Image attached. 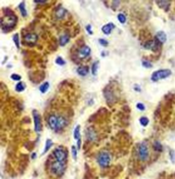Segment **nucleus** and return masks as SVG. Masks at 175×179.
<instances>
[{"label":"nucleus","instance_id":"nucleus-22","mask_svg":"<svg viewBox=\"0 0 175 179\" xmlns=\"http://www.w3.org/2000/svg\"><path fill=\"white\" fill-rule=\"evenodd\" d=\"M98 61H94L93 63V65H92V66H91V72H92V75H94L95 76L96 74H97V69H98Z\"/></svg>","mask_w":175,"mask_h":179},{"label":"nucleus","instance_id":"nucleus-32","mask_svg":"<svg viewBox=\"0 0 175 179\" xmlns=\"http://www.w3.org/2000/svg\"><path fill=\"white\" fill-rule=\"evenodd\" d=\"M136 107L139 111H144L146 110V107H144V104H141V102H138V104H136Z\"/></svg>","mask_w":175,"mask_h":179},{"label":"nucleus","instance_id":"nucleus-3","mask_svg":"<svg viewBox=\"0 0 175 179\" xmlns=\"http://www.w3.org/2000/svg\"><path fill=\"white\" fill-rule=\"evenodd\" d=\"M66 168H67V164H66V163L59 162V161L55 160L54 162L51 164L50 170H51V172L54 174L55 176H56V177H59V176L63 175L64 172L66 171Z\"/></svg>","mask_w":175,"mask_h":179},{"label":"nucleus","instance_id":"nucleus-29","mask_svg":"<svg viewBox=\"0 0 175 179\" xmlns=\"http://www.w3.org/2000/svg\"><path fill=\"white\" fill-rule=\"evenodd\" d=\"M72 156H73V159L74 160H77V148H76V145H72Z\"/></svg>","mask_w":175,"mask_h":179},{"label":"nucleus","instance_id":"nucleus-12","mask_svg":"<svg viewBox=\"0 0 175 179\" xmlns=\"http://www.w3.org/2000/svg\"><path fill=\"white\" fill-rule=\"evenodd\" d=\"M113 29H115V25L113 24V23H110V24H107L105 25V26H103L101 31H103V33L105 34V35H110Z\"/></svg>","mask_w":175,"mask_h":179},{"label":"nucleus","instance_id":"nucleus-5","mask_svg":"<svg viewBox=\"0 0 175 179\" xmlns=\"http://www.w3.org/2000/svg\"><path fill=\"white\" fill-rule=\"evenodd\" d=\"M53 156L54 159L59 162L67 163V159H68V153L61 148H57L53 151Z\"/></svg>","mask_w":175,"mask_h":179},{"label":"nucleus","instance_id":"nucleus-15","mask_svg":"<svg viewBox=\"0 0 175 179\" xmlns=\"http://www.w3.org/2000/svg\"><path fill=\"white\" fill-rule=\"evenodd\" d=\"M166 39H167V36H166L165 32L160 31V32H158V33H157V35H156V40H158L159 42L164 43L165 41H166Z\"/></svg>","mask_w":175,"mask_h":179},{"label":"nucleus","instance_id":"nucleus-14","mask_svg":"<svg viewBox=\"0 0 175 179\" xmlns=\"http://www.w3.org/2000/svg\"><path fill=\"white\" fill-rule=\"evenodd\" d=\"M77 73H78V75L82 76V77H85V76H87V74H88V68H87V66H78Z\"/></svg>","mask_w":175,"mask_h":179},{"label":"nucleus","instance_id":"nucleus-38","mask_svg":"<svg viewBox=\"0 0 175 179\" xmlns=\"http://www.w3.org/2000/svg\"><path fill=\"white\" fill-rule=\"evenodd\" d=\"M105 54H107V52H105V51H103V52H101V56H103V57H105Z\"/></svg>","mask_w":175,"mask_h":179},{"label":"nucleus","instance_id":"nucleus-9","mask_svg":"<svg viewBox=\"0 0 175 179\" xmlns=\"http://www.w3.org/2000/svg\"><path fill=\"white\" fill-rule=\"evenodd\" d=\"M37 39H38V37H37L36 34H28L27 36H25V43L28 45H34L35 43L37 42Z\"/></svg>","mask_w":175,"mask_h":179},{"label":"nucleus","instance_id":"nucleus-7","mask_svg":"<svg viewBox=\"0 0 175 179\" xmlns=\"http://www.w3.org/2000/svg\"><path fill=\"white\" fill-rule=\"evenodd\" d=\"M57 119H59V116L57 115H50L47 119V124L48 127L50 129L54 130V131H57Z\"/></svg>","mask_w":175,"mask_h":179},{"label":"nucleus","instance_id":"nucleus-1","mask_svg":"<svg viewBox=\"0 0 175 179\" xmlns=\"http://www.w3.org/2000/svg\"><path fill=\"white\" fill-rule=\"evenodd\" d=\"M96 162L98 163L101 168H107L112 162V156L108 151H101L96 157Z\"/></svg>","mask_w":175,"mask_h":179},{"label":"nucleus","instance_id":"nucleus-4","mask_svg":"<svg viewBox=\"0 0 175 179\" xmlns=\"http://www.w3.org/2000/svg\"><path fill=\"white\" fill-rule=\"evenodd\" d=\"M172 74V72L170 70H167V69H162V70H159L156 71L152 74V81L153 82H157V81H160L162 79H166V78L170 77Z\"/></svg>","mask_w":175,"mask_h":179},{"label":"nucleus","instance_id":"nucleus-18","mask_svg":"<svg viewBox=\"0 0 175 179\" xmlns=\"http://www.w3.org/2000/svg\"><path fill=\"white\" fill-rule=\"evenodd\" d=\"M52 144H53V141L51 140V139H46V142H45V148L44 150H43V155H44V153H47L48 151L50 150V148H51L52 146Z\"/></svg>","mask_w":175,"mask_h":179},{"label":"nucleus","instance_id":"nucleus-24","mask_svg":"<svg viewBox=\"0 0 175 179\" xmlns=\"http://www.w3.org/2000/svg\"><path fill=\"white\" fill-rule=\"evenodd\" d=\"M55 64L59 66H64L66 65V61L63 58V57L61 56H57L56 58H55Z\"/></svg>","mask_w":175,"mask_h":179},{"label":"nucleus","instance_id":"nucleus-34","mask_svg":"<svg viewBox=\"0 0 175 179\" xmlns=\"http://www.w3.org/2000/svg\"><path fill=\"white\" fill-rule=\"evenodd\" d=\"M86 30H87V32H88L89 35H92V30H91V26H90V25H87V26H86Z\"/></svg>","mask_w":175,"mask_h":179},{"label":"nucleus","instance_id":"nucleus-37","mask_svg":"<svg viewBox=\"0 0 175 179\" xmlns=\"http://www.w3.org/2000/svg\"><path fill=\"white\" fill-rule=\"evenodd\" d=\"M34 2H35V3H45V1H36V0Z\"/></svg>","mask_w":175,"mask_h":179},{"label":"nucleus","instance_id":"nucleus-8","mask_svg":"<svg viewBox=\"0 0 175 179\" xmlns=\"http://www.w3.org/2000/svg\"><path fill=\"white\" fill-rule=\"evenodd\" d=\"M90 52H91L90 47H89L88 45H84V46H82L79 49V51H78V56H79L80 58H85V57H87L89 54H90Z\"/></svg>","mask_w":175,"mask_h":179},{"label":"nucleus","instance_id":"nucleus-35","mask_svg":"<svg viewBox=\"0 0 175 179\" xmlns=\"http://www.w3.org/2000/svg\"><path fill=\"white\" fill-rule=\"evenodd\" d=\"M135 90H136L137 92H139V91H140V89H139V86H138V85H135Z\"/></svg>","mask_w":175,"mask_h":179},{"label":"nucleus","instance_id":"nucleus-28","mask_svg":"<svg viewBox=\"0 0 175 179\" xmlns=\"http://www.w3.org/2000/svg\"><path fill=\"white\" fill-rule=\"evenodd\" d=\"M13 42H15L17 48H20V40H18V34H15L13 35Z\"/></svg>","mask_w":175,"mask_h":179},{"label":"nucleus","instance_id":"nucleus-6","mask_svg":"<svg viewBox=\"0 0 175 179\" xmlns=\"http://www.w3.org/2000/svg\"><path fill=\"white\" fill-rule=\"evenodd\" d=\"M33 120H34V129L37 133L42 131V123H41V118L39 114L36 111H33Z\"/></svg>","mask_w":175,"mask_h":179},{"label":"nucleus","instance_id":"nucleus-25","mask_svg":"<svg viewBox=\"0 0 175 179\" xmlns=\"http://www.w3.org/2000/svg\"><path fill=\"white\" fill-rule=\"evenodd\" d=\"M117 19H118V20L121 23V24H125L126 23V15H124V13H119Z\"/></svg>","mask_w":175,"mask_h":179},{"label":"nucleus","instance_id":"nucleus-11","mask_svg":"<svg viewBox=\"0 0 175 179\" xmlns=\"http://www.w3.org/2000/svg\"><path fill=\"white\" fill-rule=\"evenodd\" d=\"M67 12H68V11H67V9H64V7L59 6V7L56 9V11H55V17H56V19L62 20V19H64V18L66 17Z\"/></svg>","mask_w":175,"mask_h":179},{"label":"nucleus","instance_id":"nucleus-10","mask_svg":"<svg viewBox=\"0 0 175 179\" xmlns=\"http://www.w3.org/2000/svg\"><path fill=\"white\" fill-rule=\"evenodd\" d=\"M67 124H68L67 119L63 116H59V119H57V131L63 130L64 128L67 126Z\"/></svg>","mask_w":175,"mask_h":179},{"label":"nucleus","instance_id":"nucleus-36","mask_svg":"<svg viewBox=\"0 0 175 179\" xmlns=\"http://www.w3.org/2000/svg\"><path fill=\"white\" fill-rule=\"evenodd\" d=\"M36 157H37V153H32V159L34 160Z\"/></svg>","mask_w":175,"mask_h":179},{"label":"nucleus","instance_id":"nucleus-2","mask_svg":"<svg viewBox=\"0 0 175 179\" xmlns=\"http://www.w3.org/2000/svg\"><path fill=\"white\" fill-rule=\"evenodd\" d=\"M136 153H137L138 160L141 161V162H144V161H146L149 159V146H147V144L146 142H141V143L137 146Z\"/></svg>","mask_w":175,"mask_h":179},{"label":"nucleus","instance_id":"nucleus-21","mask_svg":"<svg viewBox=\"0 0 175 179\" xmlns=\"http://www.w3.org/2000/svg\"><path fill=\"white\" fill-rule=\"evenodd\" d=\"M25 88H26V86H25V84L23 83V82H18V83L15 85V90H17L18 92H23V91L25 90Z\"/></svg>","mask_w":175,"mask_h":179},{"label":"nucleus","instance_id":"nucleus-17","mask_svg":"<svg viewBox=\"0 0 175 179\" xmlns=\"http://www.w3.org/2000/svg\"><path fill=\"white\" fill-rule=\"evenodd\" d=\"M74 139L75 140H81V134H80V125H77L74 129Z\"/></svg>","mask_w":175,"mask_h":179},{"label":"nucleus","instance_id":"nucleus-13","mask_svg":"<svg viewBox=\"0 0 175 179\" xmlns=\"http://www.w3.org/2000/svg\"><path fill=\"white\" fill-rule=\"evenodd\" d=\"M86 136H87V138H88L89 141H94V140H96L97 135H96L95 131H94L92 128H88L87 131H86Z\"/></svg>","mask_w":175,"mask_h":179},{"label":"nucleus","instance_id":"nucleus-16","mask_svg":"<svg viewBox=\"0 0 175 179\" xmlns=\"http://www.w3.org/2000/svg\"><path fill=\"white\" fill-rule=\"evenodd\" d=\"M69 40H70V36H69L68 34H63V35H61V37H59V45H61V46H64V45L69 42Z\"/></svg>","mask_w":175,"mask_h":179},{"label":"nucleus","instance_id":"nucleus-31","mask_svg":"<svg viewBox=\"0 0 175 179\" xmlns=\"http://www.w3.org/2000/svg\"><path fill=\"white\" fill-rule=\"evenodd\" d=\"M98 42H100V44L101 45V46H108V45H109V42H108L107 40H105V39H100V40H98Z\"/></svg>","mask_w":175,"mask_h":179},{"label":"nucleus","instance_id":"nucleus-20","mask_svg":"<svg viewBox=\"0 0 175 179\" xmlns=\"http://www.w3.org/2000/svg\"><path fill=\"white\" fill-rule=\"evenodd\" d=\"M18 9H20L21 13H22L23 17H27V10H26V7H25V2H21V4L18 5Z\"/></svg>","mask_w":175,"mask_h":179},{"label":"nucleus","instance_id":"nucleus-26","mask_svg":"<svg viewBox=\"0 0 175 179\" xmlns=\"http://www.w3.org/2000/svg\"><path fill=\"white\" fill-rule=\"evenodd\" d=\"M154 150L157 151H163L162 145H161V143L159 141H155V142H154Z\"/></svg>","mask_w":175,"mask_h":179},{"label":"nucleus","instance_id":"nucleus-33","mask_svg":"<svg viewBox=\"0 0 175 179\" xmlns=\"http://www.w3.org/2000/svg\"><path fill=\"white\" fill-rule=\"evenodd\" d=\"M170 159L173 163H175V151H170Z\"/></svg>","mask_w":175,"mask_h":179},{"label":"nucleus","instance_id":"nucleus-19","mask_svg":"<svg viewBox=\"0 0 175 179\" xmlns=\"http://www.w3.org/2000/svg\"><path fill=\"white\" fill-rule=\"evenodd\" d=\"M48 89H49V83H48V82H44V83L39 87V90H40L41 93H46Z\"/></svg>","mask_w":175,"mask_h":179},{"label":"nucleus","instance_id":"nucleus-27","mask_svg":"<svg viewBox=\"0 0 175 179\" xmlns=\"http://www.w3.org/2000/svg\"><path fill=\"white\" fill-rule=\"evenodd\" d=\"M141 64H142V66H144V68H146V69H149V68H152V66H153L151 61H146V59H144V61H141Z\"/></svg>","mask_w":175,"mask_h":179},{"label":"nucleus","instance_id":"nucleus-30","mask_svg":"<svg viewBox=\"0 0 175 179\" xmlns=\"http://www.w3.org/2000/svg\"><path fill=\"white\" fill-rule=\"evenodd\" d=\"M10 78L12 80H15V81H20V82H21V79H22V77H21L20 75H17V74H12L10 76Z\"/></svg>","mask_w":175,"mask_h":179},{"label":"nucleus","instance_id":"nucleus-23","mask_svg":"<svg viewBox=\"0 0 175 179\" xmlns=\"http://www.w3.org/2000/svg\"><path fill=\"white\" fill-rule=\"evenodd\" d=\"M139 122H140V125L144 126V127H146V126L149 125V119L146 118V117H141V118L139 119Z\"/></svg>","mask_w":175,"mask_h":179}]
</instances>
